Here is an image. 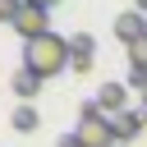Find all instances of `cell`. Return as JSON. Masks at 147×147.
I'll return each mask as SVG.
<instances>
[{"label":"cell","mask_w":147,"mask_h":147,"mask_svg":"<svg viewBox=\"0 0 147 147\" xmlns=\"http://www.w3.org/2000/svg\"><path fill=\"white\" fill-rule=\"evenodd\" d=\"M142 110H147V87H142Z\"/></svg>","instance_id":"obj_15"},{"label":"cell","mask_w":147,"mask_h":147,"mask_svg":"<svg viewBox=\"0 0 147 147\" xmlns=\"http://www.w3.org/2000/svg\"><path fill=\"white\" fill-rule=\"evenodd\" d=\"M37 124H41V115H37L32 106H18V110H14V129H18V133H37Z\"/></svg>","instance_id":"obj_9"},{"label":"cell","mask_w":147,"mask_h":147,"mask_svg":"<svg viewBox=\"0 0 147 147\" xmlns=\"http://www.w3.org/2000/svg\"><path fill=\"white\" fill-rule=\"evenodd\" d=\"M138 5H142V14H147V0H138Z\"/></svg>","instance_id":"obj_16"},{"label":"cell","mask_w":147,"mask_h":147,"mask_svg":"<svg viewBox=\"0 0 147 147\" xmlns=\"http://www.w3.org/2000/svg\"><path fill=\"white\" fill-rule=\"evenodd\" d=\"M23 69H32L37 78H55L69 69V37L46 32L37 41H23Z\"/></svg>","instance_id":"obj_1"},{"label":"cell","mask_w":147,"mask_h":147,"mask_svg":"<svg viewBox=\"0 0 147 147\" xmlns=\"http://www.w3.org/2000/svg\"><path fill=\"white\" fill-rule=\"evenodd\" d=\"M74 138H78V147H119L115 124H110V115H106L96 101H87V106L78 110V129H74Z\"/></svg>","instance_id":"obj_2"},{"label":"cell","mask_w":147,"mask_h":147,"mask_svg":"<svg viewBox=\"0 0 147 147\" xmlns=\"http://www.w3.org/2000/svg\"><path fill=\"white\" fill-rule=\"evenodd\" d=\"M129 51V74H142L147 78V37H138L133 46H124Z\"/></svg>","instance_id":"obj_8"},{"label":"cell","mask_w":147,"mask_h":147,"mask_svg":"<svg viewBox=\"0 0 147 147\" xmlns=\"http://www.w3.org/2000/svg\"><path fill=\"white\" fill-rule=\"evenodd\" d=\"M119 147H129V142H119Z\"/></svg>","instance_id":"obj_17"},{"label":"cell","mask_w":147,"mask_h":147,"mask_svg":"<svg viewBox=\"0 0 147 147\" xmlns=\"http://www.w3.org/2000/svg\"><path fill=\"white\" fill-rule=\"evenodd\" d=\"M23 5H41V9H55L60 0H23Z\"/></svg>","instance_id":"obj_14"},{"label":"cell","mask_w":147,"mask_h":147,"mask_svg":"<svg viewBox=\"0 0 147 147\" xmlns=\"http://www.w3.org/2000/svg\"><path fill=\"white\" fill-rule=\"evenodd\" d=\"M18 9H23V0H0V23H14Z\"/></svg>","instance_id":"obj_12"},{"label":"cell","mask_w":147,"mask_h":147,"mask_svg":"<svg viewBox=\"0 0 147 147\" xmlns=\"http://www.w3.org/2000/svg\"><path fill=\"white\" fill-rule=\"evenodd\" d=\"M115 37H119L124 46H133L138 37H147V14H142V9H124V14L115 18Z\"/></svg>","instance_id":"obj_4"},{"label":"cell","mask_w":147,"mask_h":147,"mask_svg":"<svg viewBox=\"0 0 147 147\" xmlns=\"http://www.w3.org/2000/svg\"><path fill=\"white\" fill-rule=\"evenodd\" d=\"M92 101H96V106L115 119L119 110H129V83H101V92H96Z\"/></svg>","instance_id":"obj_5"},{"label":"cell","mask_w":147,"mask_h":147,"mask_svg":"<svg viewBox=\"0 0 147 147\" xmlns=\"http://www.w3.org/2000/svg\"><path fill=\"white\" fill-rule=\"evenodd\" d=\"M69 69H74V74H92V55H83V51H69Z\"/></svg>","instance_id":"obj_11"},{"label":"cell","mask_w":147,"mask_h":147,"mask_svg":"<svg viewBox=\"0 0 147 147\" xmlns=\"http://www.w3.org/2000/svg\"><path fill=\"white\" fill-rule=\"evenodd\" d=\"M55 147H78V138H74V133H64V138H60Z\"/></svg>","instance_id":"obj_13"},{"label":"cell","mask_w":147,"mask_h":147,"mask_svg":"<svg viewBox=\"0 0 147 147\" xmlns=\"http://www.w3.org/2000/svg\"><path fill=\"white\" fill-rule=\"evenodd\" d=\"M110 124H115V138H119V142H133V138L142 133V124H147V110H119Z\"/></svg>","instance_id":"obj_6"},{"label":"cell","mask_w":147,"mask_h":147,"mask_svg":"<svg viewBox=\"0 0 147 147\" xmlns=\"http://www.w3.org/2000/svg\"><path fill=\"white\" fill-rule=\"evenodd\" d=\"M23 41H37V37H46L51 32V9H41V5H23L18 9V18L9 23Z\"/></svg>","instance_id":"obj_3"},{"label":"cell","mask_w":147,"mask_h":147,"mask_svg":"<svg viewBox=\"0 0 147 147\" xmlns=\"http://www.w3.org/2000/svg\"><path fill=\"white\" fill-rule=\"evenodd\" d=\"M69 51H83V55H92V51H96V37H92V32H74V37H69Z\"/></svg>","instance_id":"obj_10"},{"label":"cell","mask_w":147,"mask_h":147,"mask_svg":"<svg viewBox=\"0 0 147 147\" xmlns=\"http://www.w3.org/2000/svg\"><path fill=\"white\" fill-rule=\"evenodd\" d=\"M41 83H46V78H37L32 69H18V74L9 78V87H14V96H18L23 106H28V101H37V92H41Z\"/></svg>","instance_id":"obj_7"}]
</instances>
